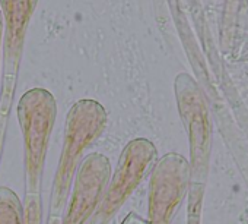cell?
I'll list each match as a JSON object with an SVG mask.
<instances>
[{
	"instance_id": "obj_1",
	"label": "cell",
	"mask_w": 248,
	"mask_h": 224,
	"mask_svg": "<svg viewBox=\"0 0 248 224\" xmlns=\"http://www.w3.org/2000/svg\"><path fill=\"white\" fill-rule=\"evenodd\" d=\"M107 111L95 100H80L67 113L64 145L54 179L51 218H59L66 207L70 182L82 163L83 150L88 148L104 131Z\"/></svg>"
},
{
	"instance_id": "obj_2",
	"label": "cell",
	"mask_w": 248,
	"mask_h": 224,
	"mask_svg": "<svg viewBox=\"0 0 248 224\" xmlns=\"http://www.w3.org/2000/svg\"><path fill=\"white\" fill-rule=\"evenodd\" d=\"M56 100L44 88H32L18 104V119L24 134L28 198H38L50 135L56 121Z\"/></svg>"
},
{
	"instance_id": "obj_3",
	"label": "cell",
	"mask_w": 248,
	"mask_h": 224,
	"mask_svg": "<svg viewBox=\"0 0 248 224\" xmlns=\"http://www.w3.org/2000/svg\"><path fill=\"white\" fill-rule=\"evenodd\" d=\"M155 158V147L146 139H133L123 150L115 173L107 188L92 224H105L127 201Z\"/></svg>"
},
{
	"instance_id": "obj_4",
	"label": "cell",
	"mask_w": 248,
	"mask_h": 224,
	"mask_svg": "<svg viewBox=\"0 0 248 224\" xmlns=\"http://www.w3.org/2000/svg\"><path fill=\"white\" fill-rule=\"evenodd\" d=\"M109 173V161L101 154H89L82 160L63 224H83L89 218L104 198Z\"/></svg>"
},
{
	"instance_id": "obj_5",
	"label": "cell",
	"mask_w": 248,
	"mask_h": 224,
	"mask_svg": "<svg viewBox=\"0 0 248 224\" xmlns=\"http://www.w3.org/2000/svg\"><path fill=\"white\" fill-rule=\"evenodd\" d=\"M180 158L168 155L162 158L154 172L149 193L151 224H168L171 214L183 192L181 174L178 173Z\"/></svg>"
},
{
	"instance_id": "obj_6",
	"label": "cell",
	"mask_w": 248,
	"mask_h": 224,
	"mask_svg": "<svg viewBox=\"0 0 248 224\" xmlns=\"http://www.w3.org/2000/svg\"><path fill=\"white\" fill-rule=\"evenodd\" d=\"M6 21L5 41V92L15 84L16 70L24 47V37L28 21L38 0H0Z\"/></svg>"
},
{
	"instance_id": "obj_7",
	"label": "cell",
	"mask_w": 248,
	"mask_h": 224,
	"mask_svg": "<svg viewBox=\"0 0 248 224\" xmlns=\"http://www.w3.org/2000/svg\"><path fill=\"white\" fill-rule=\"evenodd\" d=\"M0 224H24L22 205L8 188H0Z\"/></svg>"
},
{
	"instance_id": "obj_8",
	"label": "cell",
	"mask_w": 248,
	"mask_h": 224,
	"mask_svg": "<svg viewBox=\"0 0 248 224\" xmlns=\"http://www.w3.org/2000/svg\"><path fill=\"white\" fill-rule=\"evenodd\" d=\"M0 49H2V12H0Z\"/></svg>"
}]
</instances>
